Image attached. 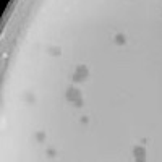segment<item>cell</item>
Listing matches in <instances>:
<instances>
[{"mask_svg":"<svg viewBox=\"0 0 162 162\" xmlns=\"http://www.w3.org/2000/svg\"><path fill=\"white\" fill-rule=\"evenodd\" d=\"M50 54L52 55H60V47H50Z\"/></svg>","mask_w":162,"mask_h":162,"instance_id":"cell-5","label":"cell"},{"mask_svg":"<svg viewBox=\"0 0 162 162\" xmlns=\"http://www.w3.org/2000/svg\"><path fill=\"white\" fill-rule=\"evenodd\" d=\"M115 42H117V44H125V36H123V34H117Z\"/></svg>","mask_w":162,"mask_h":162,"instance_id":"cell-4","label":"cell"},{"mask_svg":"<svg viewBox=\"0 0 162 162\" xmlns=\"http://www.w3.org/2000/svg\"><path fill=\"white\" fill-rule=\"evenodd\" d=\"M133 154H135V157H138V159H144V156H146V149H144V148H141V146H138V148H135Z\"/></svg>","mask_w":162,"mask_h":162,"instance_id":"cell-3","label":"cell"},{"mask_svg":"<svg viewBox=\"0 0 162 162\" xmlns=\"http://www.w3.org/2000/svg\"><path fill=\"white\" fill-rule=\"evenodd\" d=\"M66 99L68 101H72L76 107H81L83 105V97H81V93L78 89H75V88H70L68 91H66Z\"/></svg>","mask_w":162,"mask_h":162,"instance_id":"cell-1","label":"cell"},{"mask_svg":"<svg viewBox=\"0 0 162 162\" xmlns=\"http://www.w3.org/2000/svg\"><path fill=\"white\" fill-rule=\"evenodd\" d=\"M37 140L42 141V140H44V135H42V133H39V135H37Z\"/></svg>","mask_w":162,"mask_h":162,"instance_id":"cell-6","label":"cell"},{"mask_svg":"<svg viewBox=\"0 0 162 162\" xmlns=\"http://www.w3.org/2000/svg\"><path fill=\"white\" fill-rule=\"evenodd\" d=\"M88 75H89L88 68H86L84 65H80L76 68V72H75V75H73V80L75 81H83V80H86V78H88Z\"/></svg>","mask_w":162,"mask_h":162,"instance_id":"cell-2","label":"cell"}]
</instances>
